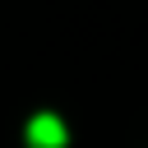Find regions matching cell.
<instances>
[{
  "mask_svg": "<svg viewBox=\"0 0 148 148\" xmlns=\"http://www.w3.org/2000/svg\"><path fill=\"white\" fill-rule=\"evenodd\" d=\"M65 139H69V130L56 111H37L28 120V143L32 148H65Z\"/></svg>",
  "mask_w": 148,
  "mask_h": 148,
  "instance_id": "6da1fadb",
  "label": "cell"
}]
</instances>
